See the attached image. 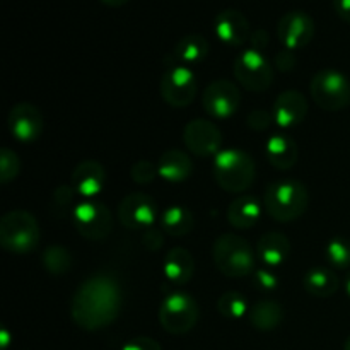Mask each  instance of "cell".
Wrapping results in <instances>:
<instances>
[{"label": "cell", "instance_id": "cell-29", "mask_svg": "<svg viewBox=\"0 0 350 350\" xmlns=\"http://www.w3.org/2000/svg\"><path fill=\"white\" fill-rule=\"evenodd\" d=\"M43 265L53 275H64L72 269V255L65 246L51 245L43 252Z\"/></svg>", "mask_w": 350, "mask_h": 350}, {"label": "cell", "instance_id": "cell-30", "mask_svg": "<svg viewBox=\"0 0 350 350\" xmlns=\"http://www.w3.org/2000/svg\"><path fill=\"white\" fill-rule=\"evenodd\" d=\"M327 260L335 269H349L350 267V241L345 238H334L327 243L325 248Z\"/></svg>", "mask_w": 350, "mask_h": 350}, {"label": "cell", "instance_id": "cell-6", "mask_svg": "<svg viewBox=\"0 0 350 350\" xmlns=\"http://www.w3.org/2000/svg\"><path fill=\"white\" fill-rule=\"evenodd\" d=\"M311 98L321 109L340 111L350 105V81L335 68L317 72L310 84Z\"/></svg>", "mask_w": 350, "mask_h": 350}, {"label": "cell", "instance_id": "cell-2", "mask_svg": "<svg viewBox=\"0 0 350 350\" xmlns=\"http://www.w3.org/2000/svg\"><path fill=\"white\" fill-rule=\"evenodd\" d=\"M310 193L306 185L297 180H279L267 187L263 205L267 214L277 222H293L304 215Z\"/></svg>", "mask_w": 350, "mask_h": 350}, {"label": "cell", "instance_id": "cell-20", "mask_svg": "<svg viewBox=\"0 0 350 350\" xmlns=\"http://www.w3.org/2000/svg\"><path fill=\"white\" fill-rule=\"evenodd\" d=\"M265 154L269 163L275 170L286 171L294 167V164L297 163L299 149H297V144L291 137L284 135V133H275V135L267 140Z\"/></svg>", "mask_w": 350, "mask_h": 350}, {"label": "cell", "instance_id": "cell-13", "mask_svg": "<svg viewBox=\"0 0 350 350\" xmlns=\"http://www.w3.org/2000/svg\"><path fill=\"white\" fill-rule=\"evenodd\" d=\"M317 33V26L311 16L303 10H291L284 14L277 24V36L286 50L296 51L308 46Z\"/></svg>", "mask_w": 350, "mask_h": 350}, {"label": "cell", "instance_id": "cell-8", "mask_svg": "<svg viewBox=\"0 0 350 350\" xmlns=\"http://www.w3.org/2000/svg\"><path fill=\"white\" fill-rule=\"evenodd\" d=\"M234 77L239 84L252 92H262L272 85L273 82V67L265 55L255 48H246L236 57Z\"/></svg>", "mask_w": 350, "mask_h": 350}, {"label": "cell", "instance_id": "cell-23", "mask_svg": "<svg viewBox=\"0 0 350 350\" xmlns=\"http://www.w3.org/2000/svg\"><path fill=\"white\" fill-rule=\"evenodd\" d=\"M303 287L311 296L327 299L337 293L340 287V279L334 270L325 269V267H314L304 273Z\"/></svg>", "mask_w": 350, "mask_h": 350}, {"label": "cell", "instance_id": "cell-31", "mask_svg": "<svg viewBox=\"0 0 350 350\" xmlns=\"http://www.w3.org/2000/svg\"><path fill=\"white\" fill-rule=\"evenodd\" d=\"M21 161L14 150L9 147H3L0 152V183L7 185L19 176Z\"/></svg>", "mask_w": 350, "mask_h": 350}, {"label": "cell", "instance_id": "cell-40", "mask_svg": "<svg viewBox=\"0 0 350 350\" xmlns=\"http://www.w3.org/2000/svg\"><path fill=\"white\" fill-rule=\"evenodd\" d=\"M250 41H252V48L262 51L263 48H265V44L269 43V34H267L263 29L255 31V33H253V36L250 38Z\"/></svg>", "mask_w": 350, "mask_h": 350}, {"label": "cell", "instance_id": "cell-28", "mask_svg": "<svg viewBox=\"0 0 350 350\" xmlns=\"http://www.w3.org/2000/svg\"><path fill=\"white\" fill-rule=\"evenodd\" d=\"M217 311L221 317L229 320H239L250 313V306L246 297L236 291H228L217 299Z\"/></svg>", "mask_w": 350, "mask_h": 350}, {"label": "cell", "instance_id": "cell-36", "mask_svg": "<svg viewBox=\"0 0 350 350\" xmlns=\"http://www.w3.org/2000/svg\"><path fill=\"white\" fill-rule=\"evenodd\" d=\"M164 243V231L157 228H149L142 232V245L149 252H157Z\"/></svg>", "mask_w": 350, "mask_h": 350}, {"label": "cell", "instance_id": "cell-38", "mask_svg": "<svg viewBox=\"0 0 350 350\" xmlns=\"http://www.w3.org/2000/svg\"><path fill=\"white\" fill-rule=\"evenodd\" d=\"M275 65L282 72L293 70L294 65H296V55H294V51L286 50V48L282 51H279L275 57Z\"/></svg>", "mask_w": 350, "mask_h": 350}, {"label": "cell", "instance_id": "cell-14", "mask_svg": "<svg viewBox=\"0 0 350 350\" xmlns=\"http://www.w3.org/2000/svg\"><path fill=\"white\" fill-rule=\"evenodd\" d=\"M183 142L187 149L195 156L215 157L221 152V130L214 122H208V120H191L183 130Z\"/></svg>", "mask_w": 350, "mask_h": 350}, {"label": "cell", "instance_id": "cell-12", "mask_svg": "<svg viewBox=\"0 0 350 350\" xmlns=\"http://www.w3.org/2000/svg\"><path fill=\"white\" fill-rule=\"evenodd\" d=\"M157 217V205L147 193H130L120 202L118 219L130 231H146L152 228Z\"/></svg>", "mask_w": 350, "mask_h": 350}, {"label": "cell", "instance_id": "cell-9", "mask_svg": "<svg viewBox=\"0 0 350 350\" xmlns=\"http://www.w3.org/2000/svg\"><path fill=\"white\" fill-rule=\"evenodd\" d=\"M159 89L167 105L173 108H185L193 101L198 91L195 72L176 62L164 70Z\"/></svg>", "mask_w": 350, "mask_h": 350}, {"label": "cell", "instance_id": "cell-11", "mask_svg": "<svg viewBox=\"0 0 350 350\" xmlns=\"http://www.w3.org/2000/svg\"><path fill=\"white\" fill-rule=\"evenodd\" d=\"M239 103H241V92L234 82L228 79H219L211 82L205 88L202 96V105L211 118L228 120L238 111Z\"/></svg>", "mask_w": 350, "mask_h": 350}, {"label": "cell", "instance_id": "cell-1", "mask_svg": "<svg viewBox=\"0 0 350 350\" xmlns=\"http://www.w3.org/2000/svg\"><path fill=\"white\" fill-rule=\"evenodd\" d=\"M122 287L109 273L89 277L72 297V320L79 328L96 332L106 328L122 311Z\"/></svg>", "mask_w": 350, "mask_h": 350}, {"label": "cell", "instance_id": "cell-42", "mask_svg": "<svg viewBox=\"0 0 350 350\" xmlns=\"http://www.w3.org/2000/svg\"><path fill=\"white\" fill-rule=\"evenodd\" d=\"M345 293H347V296L350 297V272H349L347 279H345Z\"/></svg>", "mask_w": 350, "mask_h": 350}, {"label": "cell", "instance_id": "cell-15", "mask_svg": "<svg viewBox=\"0 0 350 350\" xmlns=\"http://www.w3.org/2000/svg\"><path fill=\"white\" fill-rule=\"evenodd\" d=\"M7 126L19 142H33L43 132V115L31 103H19L10 108Z\"/></svg>", "mask_w": 350, "mask_h": 350}, {"label": "cell", "instance_id": "cell-7", "mask_svg": "<svg viewBox=\"0 0 350 350\" xmlns=\"http://www.w3.org/2000/svg\"><path fill=\"white\" fill-rule=\"evenodd\" d=\"M200 310L190 294L173 293L161 303L159 323L171 335H185L197 327Z\"/></svg>", "mask_w": 350, "mask_h": 350}, {"label": "cell", "instance_id": "cell-3", "mask_svg": "<svg viewBox=\"0 0 350 350\" xmlns=\"http://www.w3.org/2000/svg\"><path fill=\"white\" fill-rule=\"evenodd\" d=\"M212 255L219 272L229 279H241L256 270L255 253L250 243L232 232H224L215 239Z\"/></svg>", "mask_w": 350, "mask_h": 350}, {"label": "cell", "instance_id": "cell-21", "mask_svg": "<svg viewBox=\"0 0 350 350\" xmlns=\"http://www.w3.org/2000/svg\"><path fill=\"white\" fill-rule=\"evenodd\" d=\"M157 173L163 180L170 181V183H181L191 176L193 164L183 150L170 149L157 161Z\"/></svg>", "mask_w": 350, "mask_h": 350}, {"label": "cell", "instance_id": "cell-26", "mask_svg": "<svg viewBox=\"0 0 350 350\" xmlns=\"http://www.w3.org/2000/svg\"><path fill=\"white\" fill-rule=\"evenodd\" d=\"M208 55V41L202 34L191 33L181 38L173 50V57L178 64H183L187 67L198 65L207 58Z\"/></svg>", "mask_w": 350, "mask_h": 350}, {"label": "cell", "instance_id": "cell-5", "mask_svg": "<svg viewBox=\"0 0 350 350\" xmlns=\"http://www.w3.org/2000/svg\"><path fill=\"white\" fill-rule=\"evenodd\" d=\"M40 239V224L29 212L10 211L0 221V245L5 252L24 255L36 250Z\"/></svg>", "mask_w": 350, "mask_h": 350}, {"label": "cell", "instance_id": "cell-34", "mask_svg": "<svg viewBox=\"0 0 350 350\" xmlns=\"http://www.w3.org/2000/svg\"><path fill=\"white\" fill-rule=\"evenodd\" d=\"M273 122L272 111H267V109L256 108L253 111H250L248 118H246V125L250 126L255 132H263V130L269 129Z\"/></svg>", "mask_w": 350, "mask_h": 350}, {"label": "cell", "instance_id": "cell-22", "mask_svg": "<svg viewBox=\"0 0 350 350\" xmlns=\"http://www.w3.org/2000/svg\"><path fill=\"white\" fill-rule=\"evenodd\" d=\"M256 255L265 265L279 267L289 258L291 241L280 232H265L256 243Z\"/></svg>", "mask_w": 350, "mask_h": 350}, {"label": "cell", "instance_id": "cell-27", "mask_svg": "<svg viewBox=\"0 0 350 350\" xmlns=\"http://www.w3.org/2000/svg\"><path fill=\"white\" fill-rule=\"evenodd\" d=\"M193 214L187 207H183V205H171L161 215V229L167 236L181 238V236H187L188 232L193 231Z\"/></svg>", "mask_w": 350, "mask_h": 350}, {"label": "cell", "instance_id": "cell-24", "mask_svg": "<svg viewBox=\"0 0 350 350\" xmlns=\"http://www.w3.org/2000/svg\"><path fill=\"white\" fill-rule=\"evenodd\" d=\"M262 205L252 195H243L231 202L228 208V221L236 229H250L260 221Z\"/></svg>", "mask_w": 350, "mask_h": 350}, {"label": "cell", "instance_id": "cell-18", "mask_svg": "<svg viewBox=\"0 0 350 350\" xmlns=\"http://www.w3.org/2000/svg\"><path fill=\"white\" fill-rule=\"evenodd\" d=\"M106 185V171L98 161H82L72 173V187L79 195L92 198L101 193Z\"/></svg>", "mask_w": 350, "mask_h": 350}, {"label": "cell", "instance_id": "cell-19", "mask_svg": "<svg viewBox=\"0 0 350 350\" xmlns=\"http://www.w3.org/2000/svg\"><path fill=\"white\" fill-rule=\"evenodd\" d=\"M163 272L170 284H173V286H185L193 277V256H191V253L188 250L181 248V246L171 248L166 253V258H164Z\"/></svg>", "mask_w": 350, "mask_h": 350}, {"label": "cell", "instance_id": "cell-33", "mask_svg": "<svg viewBox=\"0 0 350 350\" xmlns=\"http://www.w3.org/2000/svg\"><path fill=\"white\" fill-rule=\"evenodd\" d=\"M130 176H132V180L139 185L152 183L154 178L159 176V173H157V164L150 163V161L147 159L137 161L132 166V170H130Z\"/></svg>", "mask_w": 350, "mask_h": 350}, {"label": "cell", "instance_id": "cell-16", "mask_svg": "<svg viewBox=\"0 0 350 350\" xmlns=\"http://www.w3.org/2000/svg\"><path fill=\"white\" fill-rule=\"evenodd\" d=\"M214 33L228 46H243L250 41V23L238 9H224L215 16Z\"/></svg>", "mask_w": 350, "mask_h": 350}, {"label": "cell", "instance_id": "cell-32", "mask_svg": "<svg viewBox=\"0 0 350 350\" xmlns=\"http://www.w3.org/2000/svg\"><path fill=\"white\" fill-rule=\"evenodd\" d=\"M77 191L74 190V187H68V185H62L57 190L53 191V197H51V207H53V212L60 217H65V215L70 212L72 205H74V198Z\"/></svg>", "mask_w": 350, "mask_h": 350}, {"label": "cell", "instance_id": "cell-4", "mask_svg": "<svg viewBox=\"0 0 350 350\" xmlns=\"http://www.w3.org/2000/svg\"><path fill=\"white\" fill-rule=\"evenodd\" d=\"M214 176L229 193H243L255 181V161L239 149H224L214 157Z\"/></svg>", "mask_w": 350, "mask_h": 350}, {"label": "cell", "instance_id": "cell-10", "mask_svg": "<svg viewBox=\"0 0 350 350\" xmlns=\"http://www.w3.org/2000/svg\"><path fill=\"white\" fill-rule=\"evenodd\" d=\"M74 226L79 234L91 241H101L113 229V217L109 208L101 202L85 200L74 207Z\"/></svg>", "mask_w": 350, "mask_h": 350}, {"label": "cell", "instance_id": "cell-35", "mask_svg": "<svg viewBox=\"0 0 350 350\" xmlns=\"http://www.w3.org/2000/svg\"><path fill=\"white\" fill-rule=\"evenodd\" d=\"M253 280H255V284L260 289L273 291L279 287V277L269 269H256L253 272Z\"/></svg>", "mask_w": 350, "mask_h": 350}, {"label": "cell", "instance_id": "cell-17", "mask_svg": "<svg viewBox=\"0 0 350 350\" xmlns=\"http://www.w3.org/2000/svg\"><path fill=\"white\" fill-rule=\"evenodd\" d=\"M273 122L282 129L301 125L308 115V101L299 91H284L275 98L272 106Z\"/></svg>", "mask_w": 350, "mask_h": 350}, {"label": "cell", "instance_id": "cell-39", "mask_svg": "<svg viewBox=\"0 0 350 350\" xmlns=\"http://www.w3.org/2000/svg\"><path fill=\"white\" fill-rule=\"evenodd\" d=\"M334 9L344 23L350 24V0H334Z\"/></svg>", "mask_w": 350, "mask_h": 350}, {"label": "cell", "instance_id": "cell-37", "mask_svg": "<svg viewBox=\"0 0 350 350\" xmlns=\"http://www.w3.org/2000/svg\"><path fill=\"white\" fill-rule=\"evenodd\" d=\"M122 350H163L161 344L150 337H135L130 338Z\"/></svg>", "mask_w": 350, "mask_h": 350}, {"label": "cell", "instance_id": "cell-43", "mask_svg": "<svg viewBox=\"0 0 350 350\" xmlns=\"http://www.w3.org/2000/svg\"><path fill=\"white\" fill-rule=\"evenodd\" d=\"M344 350H350V335H349V338H347V340H345V345H344Z\"/></svg>", "mask_w": 350, "mask_h": 350}, {"label": "cell", "instance_id": "cell-25", "mask_svg": "<svg viewBox=\"0 0 350 350\" xmlns=\"http://www.w3.org/2000/svg\"><path fill=\"white\" fill-rule=\"evenodd\" d=\"M248 320L256 330L272 332L280 327L284 320V310L277 301L263 299L250 308Z\"/></svg>", "mask_w": 350, "mask_h": 350}, {"label": "cell", "instance_id": "cell-41", "mask_svg": "<svg viewBox=\"0 0 350 350\" xmlns=\"http://www.w3.org/2000/svg\"><path fill=\"white\" fill-rule=\"evenodd\" d=\"M101 3H105L106 7H111V9H118V7L126 5L130 0H99Z\"/></svg>", "mask_w": 350, "mask_h": 350}]
</instances>
